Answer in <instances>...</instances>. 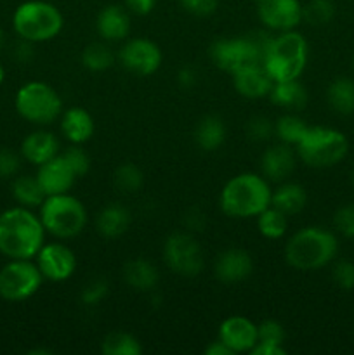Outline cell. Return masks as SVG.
<instances>
[{
  "label": "cell",
  "instance_id": "cell-1",
  "mask_svg": "<svg viewBox=\"0 0 354 355\" xmlns=\"http://www.w3.org/2000/svg\"><path fill=\"white\" fill-rule=\"evenodd\" d=\"M45 229L31 208L12 207L0 214V255L33 260L45 243Z\"/></svg>",
  "mask_w": 354,
  "mask_h": 355
},
{
  "label": "cell",
  "instance_id": "cell-2",
  "mask_svg": "<svg viewBox=\"0 0 354 355\" xmlns=\"http://www.w3.org/2000/svg\"><path fill=\"white\" fill-rule=\"evenodd\" d=\"M273 189L260 173L243 172L231 177L221 189L219 205L231 218H252L271 207Z\"/></svg>",
  "mask_w": 354,
  "mask_h": 355
},
{
  "label": "cell",
  "instance_id": "cell-3",
  "mask_svg": "<svg viewBox=\"0 0 354 355\" xmlns=\"http://www.w3.org/2000/svg\"><path fill=\"white\" fill-rule=\"evenodd\" d=\"M307 42L295 30L271 35L262 52V66L273 82L301 78L307 66Z\"/></svg>",
  "mask_w": 354,
  "mask_h": 355
},
{
  "label": "cell",
  "instance_id": "cell-4",
  "mask_svg": "<svg viewBox=\"0 0 354 355\" xmlns=\"http://www.w3.org/2000/svg\"><path fill=\"white\" fill-rule=\"evenodd\" d=\"M339 252L335 234L323 227L309 225L298 229L285 245V260L292 269L318 270L328 266Z\"/></svg>",
  "mask_w": 354,
  "mask_h": 355
},
{
  "label": "cell",
  "instance_id": "cell-5",
  "mask_svg": "<svg viewBox=\"0 0 354 355\" xmlns=\"http://www.w3.org/2000/svg\"><path fill=\"white\" fill-rule=\"evenodd\" d=\"M38 217L45 232L58 239H73L85 229L89 215L78 198L69 193L45 196L38 208Z\"/></svg>",
  "mask_w": 354,
  "mask_h": 355
},
{
  "label": "cell",
  "instance_id": "cell-6",
  "mask_svg": "<svg viewBox=\"0 0 354 355\" xmlns=\"http://www.w3.org/2000/svg\"><path fill=\"white\" fill-rule=\"evenodd\" d=\"M62 24L61 10L44 0L23 2L12 14L14 33L31 44H44L56 38L61 33Z\"/></svg>",
  "mask_w": 354,
  "mask_h": 355
},
{
  "label": "cell",
  "instance_id": "cell-7",
  "mask_svg": "<svg viewBox=\"0 0 354 355\" xmlns=\"http://www.w3.org/2000/svg\"><path fill=\"white\" fill-rule=\"evenodd\" d=\"M349 149L346 135L337 128L311 127L295 146L297 158L312 168H328L342 162Z\"/></svg>",
  "mask_w": 354,
  "mask_h": 355
},
{
  "label": "cell",
  "instance_id": "cell-8",
  "mask_svg": "<svg viewBox=\"0 0 354 355\" xmlns=\"http://www.w3.org/2000/svg\"><path fill=\"white\" fill-rule=\"evenodd\" d=\"M17 114L30 123L44 127L59 120L62 101L54 87L45 82H28L17 89L14 97Z\"/></svg>",
  "mask_w": 354,
  "mask_h": 355
},
{
  "label": "cell",
  "instance_id": "cell-9",
  "mask_svg": "<svg viewBox=\"0 0 354 355\" xmlns=\"http://www.w3.org/2000/svg\"><path fill=\"white\" fill-rule=\"evenodd\" d=\"M44 283L40 269L33 260L10 259L0 269V298L10 304L33 297Z\"/></svg>",
  "mask_w": 354,
  "mask_h": 355
},
{
  "label": "cell",
  "instance_id": "cell-10",
  "mask_svg": "<svg viewBox=\"0 0 354 355\" xmlns=\"http://www.w3.org/2000/svg\"><path fill=\"white\" fill-rule=\"evenodd\" d=\"M208 54L212 62L229 75L262 62V47L255 37L219 38L210 45Z\"/></svg>",
  "mask_w": 354,
  "mask_h": 355
},
{
  "label": "cell",
  "instance_id": "cell-11",
  "mask_svg": "<svg viewBox=\"0 0 354 355\" xmlns=\"http://www.w3.org/2000/svg\"><path fill=\"white\" fill-rule=\"evenodd\" d=\"M163 260L174 274L180 277L200 276L205 267L201 245L191 232L177 231L165 239Z\"/></svg>",
  "mask_w": 354,
  "mask_h": 355
},
{
  "label": "cell",
  "instance_id": "cell-12",
  "mask_svg": "<svg viewBox=\"0 0 354 355\" xmlns=\"http://www.w3.org/2000/svg\"><path fill=\"white\" fill-rule=\"evenodd\" d=\"M117 58L128 73L137 76L155 75L163 62L162 49L153 40L142 37L124 40Z\"/></svg>",
  "mask_w": 354,
  "mask_h": 355
},
{
  "label": "cell",
  "instance_id": "cell-13",
  "mask_svg": "<svg viewBox=\"0 0 354 355\" xmlns=\"http://www.w3.org/2000/svg\"><path fill=\"white\" fill-rule=\"evenodd\" d=\"M255 12L262 26L273 33L295 30L304 21L301 0H255Z\"/></svg>",
  "mask_w": 354,
  "mask_h": 355
},
{
  "label": "cell",
  "instance_id": "cell-14",
  "mask_svg": "<svg viewBox=\"0 0 354 355\" xmlns=\"http://www.w3.org/2000/svg\"><path fill=\"white\" fill-rule=\"evenodd\" d=\"M35 263L40 269L44 279L52 283H62L69 279L76 270V257L62 243H44L40 252L35 257Z\"/></svg>",
  "mask_w": 354,
  "mask_h": 355
},
{
  "label": "cell",
  "instance_id": "cell-15",
  "mask_svg": "<svg viewBox=\"0 0 354 355\" xmlns=\"http://www.w3.org/2000/svg\"><path fill=\"white\" fill-rule=\"evenodd\" d=\"M219 340L224 342L233 354H250L257 343V324L245 315H229L219 326Z\"/></svg>",
  "mask_w": 354,
  "mask_h": 355
},
{
  "label": "cell",
  "instance_id": "cell-16",
  "mask_svg": "<svg viewBox=\"0 0 354 355\" xmlns=\"http://www.w3.org/2000/svg\"><path fill=\"white\" fill-rule=\"evenodd\" d=\"M253 272V259L246 250L228 248L219 253L214 263V274L221 283L236 284L248 279Z\"/></svg>",
  "mask_w": 354,
  "mask_h": 355
},
{
  "label": "cell",
  "instance_id": "cell-17",
  "mask_svg": "<svg viewBox=\"0 0 354 355\" xmlns=\"http://www.w3.org/2000/svg\"><path fill=\"white\" fill-rule=\"evenodd\" d=\"M35 175H37L45 196L69 193L75 180L78 179L71 170V166L68 165V162L61 156V153L52 159H49V162H45L44 165L38 166Z\"/></svg>",
  "mask_w": 354,
  "mask_h": 355
},
{
  "label": "cell",
  "instance_id": "cell-18",
  "mask_svg": "<svg viewBox=\"0 0 354 355\" xmlns=\"http://www.w3.org/2000/svg\"><path fill=\"white\" fill-rule=\"evenodd\" d=\"M297 153L292 146L278 142L264 149L260 155V172L269 182H285L295 168Z\"/></svg>",
  "mask_w": 354,
  "mask_h": 355
},
{
  "label": "cell",
  "instance_id": "cell-19",
  "mask_svg": "<svg viewBox=\"0 0 354 355\" xmlns=\"http://www.w3.org/2000/svg\"><path fill=\"white\" fill-rule=\"evenodd\" d=\"M233 76V85L235 90L245 99H264L269 96L274 82L266 71V68L260 64L250 66V68L239 69Z\"/></svg>",
  "mask_w": 354,
  "mask_h": 355
},
{
  "label": "cell",
  "instance_id": "cell-20",
  "mask_svg": "<svg viewBox=\"0 0 354 355\" xmlns=\"http://www.w3.org/2000/svg\"><path fill=\"white\" fill-rule=\"evenodd\" d=\"M59 128H61L62 137L69 144L82 146L92 139L96 123H94V118L89 111L80 106H73L61 113V116H59Z\"/></svg>",
  "mask_w": 354,
  "mask_h": 355
},
{
  "label": "cell",
  "instance_id": "cell-21",
  "mask_svg": "<svg viewBox=\"0 0 354 355\" xmlns=\"http://www.w3.org/2000/svg\"><path fill=\"white\" fill-rule=\"evenodd\" d=\"M19 155L24 162L35 166L44 165L45 162L59 155V141L52 132L35 130L23 139Z\"/></svg>",
  "mask_w": 354,
  "mask_h": 355
},
{
  "label": "cell",
  "instance_id": "cell-22",
  "mask_svg": "<svg viewBox=\"0 0 354 355\" xmlns=\"http://www.w3.org/2000/svg\"><path fill=\"white\" fill-rule=\"evenodd\" d=\"M97 35L104 42H124L130 33V16L121 6H106L96 19Z\"/></svg>",
  "mask_w": 354,
  "mask_h": 355
},
{
  "label": "cell",
  "instance_id": "cell-23",
  "mask_svg": "<svg viewBox=\"0 0 354 355\" xmlns=\"http://www.w3.org/2000/svg\"><path fill=\"white\" fill-rule=\"evenodd\" d=\"M125 284L139 293H153L160 283V272L153 262L146 259L128 260L121 270Z\"/></svg>",
  "mask_w": 354,
  "mask_h": 355
},
{
  "label": "cell",
  "instance_id": "cell-24",
  "mask_svg": "<svg viewBox=\"0 0 354 355\" xmlns=\"http://www.w3.org/2000/svg\"><path fill=\"white\" fill-rule=\"evenodd\" d=\"M132 215L127 207L120 203H108L99 210L96 217V229L103 238L118 239L128 231Z\"/></svg>",
  "mask_w": 354,
  "mask_h": 355
},
{
  "label": "cell",
  "instance_id": "cell-25",
  "mask_svg": "<svg viewBox=\"0 0 354 355\" xmlns=\"http://www.w3.org/2000/svg\"><path fill=\"white\" fill-rule=\"evenodd\" d=\"M271 101H273L276 106L283 107V110L292 111V113H297V111L304 110L305 104H307V90L297 80H287V82H274L273 89L269 92Z\"/></svg>",
  "mask_w": 354,
  "mask_h": 355
},
{
  "label": "cell",
  "instance_id": "cell-26",
  "mask_svg": "<svg viewBox=\"0 0 354 355\" xmlns=\"http://www.w3.org/2000/svg\"><path fill=\"white\" fill-rule=\"evenodd\" d=\"M305 203H307V193L304 186L297 182H280L271 196V207L283 211L287 217L301 214L305 208Z\"/></svg>",
  "mask_w": 354,
  "mask_h": 355
},
{
  "label": "cell",
  "instance_id": "cell-27",
  "mask_svg": "<svg viewBox=\"0 0 354 355\" xmlns=\"http://www.w3.org/2000/svg\"><path fill=\"white\" fill-rule=\"evenodd\" d=\"M226 134H228V130H226L222 118L208 114L198 121L196 128H194V142L205 153L217 151L224 144Z\"/></svg>",
  "mask_w": 354,
  "mask_h": 355
},
{
  "label": "cell",
  "instance_id": "cell-28",
  "mask_svg": "<svg viewBox=\"0 0 354 355\" xmlns=\"http://www.w3.org/2000/svg\"><path fill=\"white\" fill-rule=\"evenodd\" d=\"M10 193H12L14 201L19 207L31 208V210L40 208V205L45 200V193L38 182L37 175H16L12 179Z\"/></svg>",
  "mask_w": 354,
  "mask_h": 355
},
{
  "label": "cell",
  "instance_id": "cell-29",
  "mask_svg": "<svg viewBox=\"0 0 354 355\" xmlns=\"http://www.w3.org/2000/svg\"><path fill=\"white\" fill-rule=\"evenodd\" d=\"M330 107L339 114L354 113V82L351 78H335L326 89Z\"/></svg>",
  "mask_w": 354,
  "mask_h": 355
},
{
  "label": "cell",
  "instance_id": "cell-30",
  "mask_svg": "<svg viewBox=\"0 0 354 355\" xmlns=\"http://www.w3.org/2000/svg\"><path fill=\"white\" fill-rule=\"evenodd\" d=\"M307 128L309 125L297 113H292V111H287L274 121V135L280 139V142L292 146V148L297 146Z\"/></svg>",
  "mask_w": 354,
  "mask_h": 355
},
{
  "label": "cell",
  "instance_id": "cell-31",
  "mask_svg": "<svg viewBox=\"0 0 354 355\" xmlns=\"http://www.w3.org/2000/svg\"><path fill=\"white\" fill-rule=\"evenodd\" d=\"M115 54L104 42H94L82 51L80 61L90 73H103L115 64Z\"/></svg>",
  "mask_w": 354,
  "mask_h": 355
},
{
  "label": "cell",
  "instance_id": "cell-32",
  "mask_svg": "<svg viewBox=\"0 0 354 355\" xmlns=\"http://www.w3.org/2000/svg\"><path fill=\"white\" fill-rule=\"evenodd\" d=\"M103 355H141L142 345L134 335L127 331H113L101 342Z\"/></svg>",
  "mask_w": 354,
  "mask_h": 355
},
{
  "label": "cell",
  "instance_id": "cell-33",
  "mask_svg": "<svg viewBox=\"0 0 354 355\" xmlns=\"http://www.w3.org/2000/svg\"><path fill=\"white\" fill-rule=\"evenodd\" d=\"M255 218L257 229L266 239H281L288 232V217L274 207H267Z\"/></svg>",
  "mask_w": 354,
  "mask_h": 355
},
{
  "label": "cell",
  "instance_id": "cell-34",
  "mask_svg": "<svg viewBox=\"0 0 354 355\" xmlns=\"http://www.w3.org/2000/svg\"><path fill=\"white\" fill-rule=\"evenodd\" d=\"M113 182L118 191L125 194H134L141 191L144 184V173L134 163H121L113 173Z\"/></svg>",
  "mask_w": 354,
  "mask_h": 355
},
{
  "label": "cell",
  "instance_id": "cell-35",
  "mask_svg": "<svg viewBox=\"0 0 354 355\" xmlns=\"http://www.w3.org/2000/svg\"><path fill=\"white\" fill-rule=\"evenodd\" d=\"M335 16L332 0H309L304 6V21L312 26H325Z\"/></svg>",
  "mask_w": 354,
  "mask_h": 355
},
{
  "label": "cell",
  "instance_id": "cell-36",
  "mask_svg": "<svg viewBox=\"0 0 354 355\" xmlns=\"http://www.w3.org/2000/svg\"><path fill=\"white\" fill-rule=\"evenodd\" d=\"M62 158L68 162L76 177H85L90 172V156L85 149L80 148V144H71L61 153Z\"/></svg>",
  "mask_w": 354,
  "mask_h": 355
},
{
  "label": "cell",
  "instance_id": "cell-37",
  "mask_svg": "<svg viewBox=\"0 0 354 355\" xmlns=\"http://www.w3.org/2000/svg\"><path fill=\"white\" fill-rule=\"evenodd\" d=\"M257 342L264 343H274V345H283L287 340V331H285L283 324L274 319H266L260 324H257Z\"/></svg>",
  "mask_w": 354,
  "mask_h": 355
},
{
  "label": "cell",
  "instance_id": "cell-38",
  "mask_svg": "<svg viewBox=\"0 0 354 355\" xmlns=\"http://www.w3.org/2000/svg\"><path fill=\"white\" fill-rule=\"evenodd\" d=\"M245 132L252 141L266 142L274 135V123L267 116H253L246 123Z\"/></svg>",
  "mask_w": 354,
  "mask_h": 355
},
{
  "label": "cell",
  "instance_id": "cell-39",
  "mask_svg": "<svg viewBox=\"0 0 354 355\" xmlns=\"http://www.w3.org/2000/svg\"><path fill=\"white\" fill-rule=\"evenodd\" d=\"M110 293V284L104 279H94L87 284L80 293V302L87 307H94V305L101 304Z\"/></svg>",
  "mask_w": 354,
  "mask_h": 355
},
{
  "label": "cell",
  "instance_id": "cell-40",
  "mask_svg": "<svg viewBox=\"0 0 354 355\" xmlns=\"http://www.w3.org/2000/svg\"><path fill=\"white\" fill-rule=\"evenodd\" d=\"M333 225L346 238H354V203L344 205L335 211Z\"/></svg>",
  "mask_w": 354,
  "mask_h": 355
},
{
  "label": "cell",
  "instance_id": "cell-41",
  "mask_svg": "<svg viewBox=\"0 0 354 355\" xmlns=\"http://www.w3.org/2000/svg\"><path fill=\"white\" fill-rule=\"evenodd\" d=\"M333 283L340 288V290H354V263L349 260H340L335 263L332 270Z\"/></svg>",
  "mask_w": 354,
  "mask_h": 355
},
{
  "label": "cell",
  "instance_id": "cell-42",
  "mask_svg": "<svg viewBox=\"0 0 354 355\" xmlns=\"http://www.w3.org/2000/svg\"><path fill=\"white\" fill-rule=\"evenodd\" d=\"M21 155L10 149H0V179H14L21 168Z\"/></svg>",
  "mask_w": 354,
  "mask_h": 355
},
{
  "label": "cell",
  "instance_id": "cell-43",
  "mask_svg": "<svg viewBox=\"0 0 354 355\" xmlns=\"http://www.w3.org/2000/svg\"><path fill=\"white\" fill-rule=\"evenodd\" d=\"M186 12L196 17H208L217 10L219 0H179Z\"/></svg>",
  "mask_w": 354,
  "mask_h": 355
},
{
  "label": "cell",
  "instance_id": "cell-44",
  "mask_svg": "<svg viewBox=\"0 0 354 355\" xmlns=\"http://www.w3.org/2000/svg\"><path fill=\"white\" fill-rule=\"evenodd\" d=\"M156 6V0H125V9L135 16H148Z\"/></svg>",
  "mask_w": 354,
  "mask_h": 355
},
{
  "label": "cell",
  "instance_id": "cell-45",
  "mask_svg": "<svg viewBox=\"0 0 354 355\" xmlns=\"http://www.w3.org/2000/svg\"><path fill=\"white\" fill-rule=\"evenodd\" d=\"M33 45L35 44H31V42L19 38V40L16 42V45H14V49H12L14 59H16V61H19V62L31 61V59H33V55H35Z\"/></svg>",
  "mask_w": 354,
  "mask_h": 355
},
{
  "label": "cell",
  "instance_id": "cell-46",
  "mask_svg": "<svg viewBox=\"0 0 354 355\" xmlns=\"http://www.w3.org/2000/svg\"><path fill=\"white\" fill-rule=\"evenodd\" d=\"M176 78L177 83H179L183 89H191V87H194V83H196L198 73L196 69L191 68V66H184V68H180L179 71H177Z\"/></svg>",
  "mask_w": 354,
  "mask_h": 355
},
{
  "label": "cell",
  "instance_id": "cell-47",
  "mask_svg": "<svg viewBox=\"0 0 354 355\" xmlns=\"http://www.w3.org/2000/svg\"><path fill=\"white\" fill-rule=\"evenodd\" d=\"M252 355H285L287 354V349L283 345H274V343H264L257 342L253 345V349L250 350Z\"/></svg>",
  "mask_w": 354,
  "mask_h": 355
},
{
  "label": "cell",
  "instance_id": "cell-48",
  "mask_svg": "<svg viewBox=\"0 0 354 355\" xmlns=\"http://www.w3.org/2000/svg\"><path fill=\"white\" fill-rule=\"evenodd\" d=\"M205 354L207 355H235L233 354V350L229 349L228 345H226L224 342H221V340H215V342L208 343L207 347H205Z\"/></svg>",
  "mask_w": 354,
  "mask_h": 355
},
{
  "label": "cell",
  "instance_id": "cell-49",
  "mask_svg": "<svg viewBox=\"0 0 354 355\" xmlns=\"http://www.w3.org/2000/svg\"><path fill=\"white\" fill-rule=\"evenodd\" d=\"M28 354L30 355H51L52 352L51 350H44V349H33V350H30Z\"/></svg>",
  "mask_w": 354,
  "mask_h": 355
},
{
  "label": "cell",
  "instance_id": "cell-50",
  "mask_svg": "<svg viewBox=\"0 0 354 355\" xmlns=\"http://www.w3.org/2000/svg\"><path fill=\"white\" fill-rule=\"evenodd\" d=\"M3 44H6V33H3V30L0 28V51L3 49Z\"/></svg>",
  "mask_w": 354,
  "mask_h": 355
},
{
  "label": "cell",
  "instance_id": "cell-51",
  "mask_svg": "<svg viewBox=\"0 0 354 355\" xmlns=\"http://www.w3.org/2000/svg\"><path fill=\"white\" fill-rule=\"evenodd\" d=\"M3 80H6V69H3V66L0 64V85L3 83Z\"/></svg>",
  "mask_w": 354,
  "mask_h": 355
},
{
  "label": "cell",
  "instance_id": "cell-52",
  "mask_svg": "<svg viewBox=\"0 0 354 355\" xmlns=\"http://www.w3.org/2000/svg\"><path fill=\"white\" fill-rule=\"evenodd\" d=\"M351 180H353V186H354V170H353V175H351Z\"/></svg>",
  "mask_w": 354,
  "mask_h": 355
}]
</instances>
